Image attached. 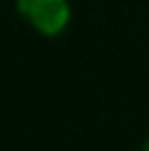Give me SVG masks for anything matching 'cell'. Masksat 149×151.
<instances>
[{"label":"cell","instance_id":"6da1fadb","mask_svg":"<svg viewBox=\"0 0 149 151\" xmlns=\"http://www.w3.org/2000/svg\"><path fill=\"white\" fill-rule=\"evenodd\" d=\"M16 11L43 37H59L69 24L67 0H16Z\"/></svg>","mask_w":149,"mask_h":151},{"label":"cell","instance_id":"7a4b0ae2","mask_svg":"<svg viewBox=\"0 0 149 151\" xmlns=\"http://www.w3.org/2000/svg\"><path fill=\"white\" fill-rule=\"evenodd\" d=\"M141 151H149V138L144 141V149H141Z\"/></svg>","mask_w":149,"mask_h":151}]
</instances>
